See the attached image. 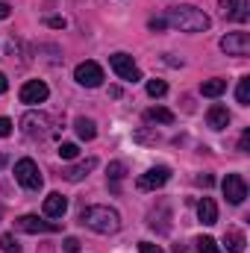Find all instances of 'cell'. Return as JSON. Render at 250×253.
Here are the masks:
<instances>
[{"mask_svg": "<svg viewBox=\"0 0 250 253\" xmlns=\"http://www.w3.org/2000/svg\"><path fill=\"white\" fill-rule=\"evenodd\" d=\"M165 24L174 30H183V33H203V30H209L212 21L197 6H171L165 15Z\"/></svg>", "mask_w": 250, "mask_h": 253, "instance_id": "obj_1", "label": "cell"}, {"mask_svg": "<svg viewBox=\"0 0 250 253\" xmlns=\"http://www.w3.org/2000/svg\"><path fill=\"white\" fill-rule=\"evenodd\" d=\"M80 224L100 233V236H112V233L121 230V215L109 206H88V209L80 212Z\"/></svg>", "mask_w": 250, "mask_h": 253, "instance_id": "obj_2", "label": "cell"}, {"mask_svg": "<svg viewBox=\"0 0 250 253\" xmlns=\"http://www.w3.org/2000/svg\"><path fill=\"white\" fill-rule=\"evenodd\" d=\"M21 129H24V135L33 138V141H44V138H50V135L56 132L53 118L44 115V112H27V115L21 118Z\"/></svg>", "mask_w": 250, "mask_h": 253, "instance_id": "obj_3", "label": "cell"}, {"mask_svg": "<svg viewBox=\"0 0 250 253\" xmlns=\"http://www.w3.org/2000/svg\"><path fill=\"white\" fill-rule=\"evenodd\" d=\"M15 180L30 191H39L42 183H44V180H42V171H39V165H36L33 159H18V162H15Z\"/></svg>", "mask_w": 250, "mask_h": 253, "instance_id": "obj_4", "label": "cell"}, {"mask_svg": "<svg viewBox=\"0 0 250 253\" xmlns=\"http://www.w3.org/2000/svg\"><path fill=\"white\" fill-rule=\"evenodd\" d=\"M168 180H171V168H168V165H156V168L144 171V174L135 180V186H138V191H156V189H162Z\"/></svg>", "mask_w": 250, "mask_h": 253, "instance_id": "obj_5", "label": "cell"}, {"mask_svg": "<svg viewBox=\"0 0 250 253\" xmlns=\"http://www.w3.org/2000/svg\"><path fill=\"white\" fill-rule=\"evenodd\" d=\"M221 189H224V197H227L233 206L245 203V197H248V183H245L242 174H227L224 183H221Z\"/></svg>", "mask_w": 250, "mask_h": 253, "instance_id": "obj_6", "label": "cell"}, {"mask_svg": "<svg viewBox=\"0 0 250 253\" xmlns=\"http://www.w3.org/2000/svg\"><path fill=\"white\" fill-rule=\"evenodd\" d=\"M109 65H112V71H115L121 80H126V83H138V80H141V71L135 68L132 56H126V53H112V56H109Z\"/></svg>", "mask_w": 250, "mask_h": 253, "instance_id": "obj_7", "label": "cell"}, {"mask_svg": "<svg viewBox=\"0 0 250 253\" xmlns=\"http://www.w3.org/2000/svg\"><path fill=\"white\" fill-rule=\"evenodd\" d=\"M74 80L80 85H85V88H97L103 83V68L97 62H80L77 71H74Z\"/></svg>", "mask_w": 250, "mask_h": 253, "instance_id": "obj_8", "label": "cell"}, {"mask_svg": "<svg viewBox=\"0 0 250 253\" xmlns=\"http://www.w3.org/2000/svg\"><path fill=\"white\" fill-rule=\"evenodd\" d=\"M221 50L227 56H248L250 53V36L248 33H227L221 39Z\"/></svg>", "mask_w": 250, "mask_h": 253, "instance_id": "obj_9", "label": "cell"}, {"mask_svg": "<svg viewBox=\"0 0 250 253\" xmlns=\"http://www.w3.org/2000/svg\"><path fill=\"white\" fill-rule=\"evenodd\" d=\"M47 94H50V88H47V83H42V80H30V83L21 85V103H27V106L44 103Z\"/></svg>", "mask_w": 250, "mask_h": 253, "instance_id": "obj_10", "label": "cell"}, {"mask_svg": "<svg viewBox=\"0 0 250 253\" xmlns=\"http://www.w3.org/2000/svg\"><path fill=\"white\" fill-rule=\"evenodd\" d=\"M15 230H21V233H56L59 224L42 221V218H36V215H21V218L15 221Z\"/></svg>", "mask_w": 250, "mask_h": 253, "instance_id": "obj_11", "label": "cell"}, {"mask_svg": "<svg viewBox=\"0 0 250 253\" xmlns=\"http://www.w3.org/2000/svg\"><path fill=\"white\" fill-rule=\"evenodd\" d=\"M221 12H224V18H230V21L245 24L248 15H250V3L248 0H221Z\"/></svg>", "mask_w": 250, "mask_h": 253, "instance_id": "obj_12", "label": "cell"}, {"mask_svg": "<svg viewBox=\"0 0 250 253\" xmlns=\"http://www.w3.org/2000/svg\"><path fill=\"white\" fill-rule=\"evenodd\" d=\"M94 168H97V159H94V156H88V159H83V162H77V165L65 168L62 177L68 180V183H80V180H85V177H88Z\"/></svg>", "mask_w": 250, "mask_h": 253, "instance_id": "obj_13", "label": "cell"}, {"mask_svg": "<svg viewBox=\"0 0 250 253\" xmlns=\"http://www.w3.org/2000/svg\"><path fill=\"white\" fill-rule=\"evenodd\" d=\"M65 212H68V200H65L59 191H50L44 197V215L47 218H62Z\"/></svg>", "mask_w": 250, "mask_h": 253, "instance_id": "obj_14", "label": "cell"}, {"mask_svg": "<svg viewBox=\"0 0 250 253\" xmlns=\"http://www.w3.org/2000/svg\"><path fill=\"white\" fill-rule=\"evenodd\" d=\"M197 218H200V224H206V227L218 224V206H215L212 197H203V200L197 203Z\"/></svg>", "mask_w": 250, "mask_h": 253, "instance_id": "obj_15", "label": "cell"}, {"mask_svg": "<svg viewBox=\"0 0 250 253\" xmlns=\"http://www.w3.org/2000/svg\"><path fill=\"white\" fill-rule=\"evenodd\" d=\"M206 121H209L212 129H227V126H230V112H227V106L215 103V106L206 112Z\"/></svg>", "mask_w": 250, "mask_h": 253, "instance_id": "obj_16", "label": "cell"}, {"mask_svg": "<svg viewBox=\"0 0 250 253\" xmlns=\"http://www.w3.org/2000/svg\"><path fill=\"white\" fill-rule=\"evenodd\" d=\"M144 121L147 124H174V112L171 109H162V106H150L144 112Z\"/></svg>", "mask_w": 250, "mask_h": 253, "instance_id": "obj_17", "label": "cell"}, {"mask_svg": "<svg viewBox=\"0 0 250 253\" xmlns=\"http://www.w3.org/2000/svg\"><path fill=\"white\" fill-rule=\"evenodd\" d=\"M224 245H227V251L230 253H242L245 251V245H248V239H245L242 230H227V233H224Z\"/></svg>", "mask_w": 250, "mask_h": 253, "instance_id": "obj_18", "label": "cell"}, {"mask_svg": "<svg viewBox=\"0 0 250 253\" xmlns=\"http://www.w3.org/2000/svg\"><path fill=\"white\" fill-rule=\"evenodd\" d=\"M74 129H77V135H80L83 141H91V138L97 135V126H94L91 118H77V121H74Z\"/></svg>", "mask_w": 250, "mask_h": 253, "instance_id": "obj_19", "label": "cell"}, {"mask_svg": "<svg viewBox=\"0 0 250 253\" xmlns=\"http://www.w3.org/2000/svg\"><path fill=\"white\" fill-rule=\"evenodd\" d=\"M224 91H227V80H206L200 85V94L203 97H221Z\"/></svg>", "mask_w": 250, "mask_h": 253, "instance_id": "obj_20", "label": "cell"}, {"mask_svg": "<svg viewBox=\"0 0 250 253\" xmlns=\"http://www.w3.org/2000/svg\"><path fill=\"white\" fill-rule=\"evenodd\" d=\"M124 174H126L124 162H112V165H109V183H112V191H118V183L124 180Z\"/></svg>", "mask_w": 250, "mask_h": 253, "instance_id": "obj_21", "label": "cell"}, {"mask_svg": "<svg viewBox=\"0 0 250 253\" xmlns=\"http://www.w3.org/2000/svg\"><path fill=\"white\" fill-rule=\"evenodd\" d=\"M236 100H239L242 106H248V103H250V77H242V80H239V88H236Z\"/></svg>", "mask_w": 250, "mask_h": 253, "instance_id": "obj_22", "label": "cell"}, {"mask_svg": "<svg viewBox=\"0 0 250 253\" xmlns=\"http://www.w3.org/2000/svg\"><path fill=\"white\" fill-rule=\"evenodd\" d=\"M147 94L150 97H165L168 94V83L165 80H147Z\"/></svg>", "mask_w": 250, "mask_h": 253, "instance_id": "obj_23", "label": "cell"}, {"mask_svg": "<svg viewBox=\"0 0 250 253\" xmlns=\"http://www.w3.org/2000/svg\"><path fill=\"white\" fill-rule=\"evenodd\" d=\"M132 138H135L138 144H156V141H159V132H156V129H135Z\"/></svg>", "mask_w": 250, "mask_h": 253, "instance_id": "obj_24", "label": "cell"}, {"mask_svg": "<svg viewBox=\"0 0 250 253\" xmlns=\"http://www.w3.org/2000/svg\"><path fill=\"white\" fill-rule=\"evenodd\" d=\"M194 245H197V251H200V253H221V251H218V242H215V239H209V236H200Z\"/></svg>", "mask_w": 250, "mask_h": 253, "instance_id": "obj_25", "label": "cell"}, {"mask_svg": "<svg viewBox=\"0 0 250 253\" xmlns=\"http://www.w3.org/2000/svg\"><path fill=\"white\" fill-rule=\"evenodd\" d=\"M0 251L3 253H21V245L15 242V236L6 233V236H0Z\"/></svg>", "mask_w": 250, "mask_h": 253, "instance_id": "obj_26", "label": "cell"}, {"mask_svg": "<svg viewBox=\"0 0 250 253\" xmlns=\"http://www.w3.org/2000/svg\"><path fill=\"white\" fill-rule=\"evenodd\" d=\"M56 153H59L62 159H77V156H80V147H77V144H71V141H62Z\"/></svg>", "mask_w": 250, "mask_h": 253, "instance_id": "obj_27", "label": "cell"}, {"mask_svg": "<svg viewBox=\"0 0 250 253\" xmlns=\"http://www.w3.org/2000/svg\"><path fill=\"white\" fill-rule=\"evenodd\" d=\"M138 253H165L159 245H150V242H141L138 245Z\"/></svg>", "mask_w": 250, "mask_h": 253, "instance_id": "obj_28", "label": "cell"}, {"mask_svg": "<svg viewBox=\"0 0 250 253\" xmlns=\"http://www.w3.org/2000/svg\"><path fill=\"white\" fill-rule=\"evenodd\" d=\"M65 253H77L80 251V242H77V239H74V236H68V239H65Z\"/></svg>", "mask_w": 250, "mask_h": 253, "instance_id": "obj_29", "label": "cell"}, {"mask_svg": "<svg viewBox=\"0 0 250 253\" xmlns=\"http://www.w3.org/2000/svg\"><path fill=\"white\" fill-rule=\"evenodd\" d=\"M239 150H242V153H248L250 150V129L242 132V138H239Z\"/></svg>", "mask_w": 250, "mask_h": 253, "instance_id": "obj_30", "label": "cell"}, {"mask_svg": "<svg viewBox=\"0 0 250 253\" xmlns=\"http://www.w3.org/2000/svg\"><path fill=\"white\" fill-rule=\"evenodd\" d=\"M6 135H12V121L0 118V138H6Z\"/></svg>", "mask_w": 250, "mask_h": 253, "instance_id": "obj_31", "label": "cell"}, {"mask_svg": "<svg viewBox=\"0 0 250 253\" xmlns=\"http://www.w3.org/2000/svg\"><path fill=\"white\" fill-rule=\"evenodd\" d=\"M47 27H53V30H62V27H65V18H47Z\"/></svg>", "mask_w": 250, "mask_h": 253, "instance_id": "obj_32", "label": "cell"}, {"mask_svg": "<svg viewBox=\"0 0 250 253\" xmlns=\"http://www.w3.org/2000/svg\"><path fill=\"white\" fill-rule=\"evenodd\" d=\"M165 27H168L165 18H153V21H150V30H165Z\"/></svg>", "mask_w": 250, "mask_h": 253, "instance_id": "obj_33", "label": "cell"}, {"mask_svg": "<svg viewBox=\"0 0 250 253\" xmlns=\"http://www.w3.org/2000/svg\"><path fill=\"white\" fill-rule=\"evenodd\" d=\"M9 12H12V6H9V3H3V0H0V21H3V18H9Z\"/></svg>", "mask_w": 250, "mask_h": 253, "instance_id": "obj_34", "label": "cell"}, {"mask_svg": "<svg viewBox=\"0 0 250 253\" xmlns=\"http://www.w3.org/2000/svg\"><path fill=\"white\" fill-rule=\"evenodd\" d=\"M197 183H200V186H206V189H209V186H212V183H215V180H212V177H209V174H203V177H197Z\"/></svg>", "mask_w": 250, "mask_h": 253, "instance_id": "obj_35", "label": "cell"}, {"mask_svg": "<svg viewBox=\"0 0 250 253\" xmlns=\"http://www.w3.org/2000/svg\"><path fill=\"white\" fill-rule=\"evenodd\" d=\"M6 88H9V80H6V74H0V94H3Z\"/></svg>", "mask_w": 250, "mask_h": 253, "instance_id": "obj_36", "label": "cell"}]
</instances>
